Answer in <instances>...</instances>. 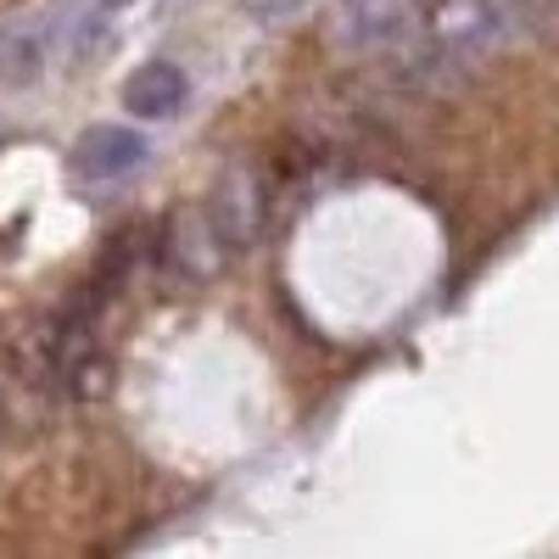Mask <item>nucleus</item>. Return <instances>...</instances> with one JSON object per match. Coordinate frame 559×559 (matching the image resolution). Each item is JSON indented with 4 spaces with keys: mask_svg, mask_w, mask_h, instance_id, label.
<instances>
[{
    "mask_svg": "<svg viewBox=\"0 0 559 559\" xmlns=\"http://www.w3.org/2000/svg\"><path fill=\"white\" fill-rule=\"evenodd\" d=\"M515 17H521L515 0H437V7L426 12V34L437 45V57L476 62V57L492 51V45L509 39Z\"/></svg>",
    "mask_w": 559,
    "mask_h": 559,
    "instance_id": "obj_1",
    "label": "nucleus"
},
{
    "mask_svg": "<svg viewBox=\"0 0 559 559\" xmlns=\"http://www.w3.org/2000/svg\"><path fill=\"white\" fill-rule=\"evenodd\" d=\"M336 34L358 51H403L426 34L419 0H336Z\"/></svg>",
    "mask_w": 559,
    "mask_h": 559,
    "instance_id": "obj_2",
    "label": "nucleus"
},
{
    "mask_svg": "<svg viewBox=\"0 0 559 559\" xmlns=\"http://www.w3.org/2000/svg\"><path fill=\"white\" fill-rule=\"evenodd\" d=\"M207 224H213V241L218 252H247L263 229V179L258 168L236 163L224 168L213 185V202H207Z\"/></svg>",
    "mask_w": 559,
    "mask_h": 559,
    "instance_id": "obj_3",
    "label": "nucleus"
},
{
    "mask_svg": "<svg viewBox=\"0 0 559 559\" xmlns=\"http://www.w3.org/2000/svg\"><path fill=\"white\" fill-rule=\"evenodd\" d=\"M140 163H146V140H140L134 129H123V123H96V129H84L79 146H73L79 179H96V185L123 179V174H134Z\"/></svg>",
    "mask_w": 559,
    "mask_h": 559,
    "instance_id": "obj_4",
    "label": "nucleus"
},
{
    "mask_svg": "<svg viewBox=\"0 0 559 559\" xmlns=\"http://www.w3.org/2000/svg\"><path fill=\"white\" fill-rule=\"evenodd\" d=\"M185 90L191 84H185V73L174 62H146L123 84V107L140 112V118H174L185 107Z\"/></svg>",
    "mask_w": 559,
    "mask_h": 559,
    "instance_id": "obj_5",
    "label": "nucleus"
},
{
    "mask_svg": "<svg viewBox=\"0 0 559 559\" xmlns=\"http://www.w3.org/2000/svg\"><path fill=\"white\" fill-rule=\"evenodd\" d=\"M123 7H129V0H62V12L51 17V28H45V34H51V39L68 34L73 51H90V45L107 34V23H112Z\"/></svg>",
    "mask_w": 559,
    "mask_h": 559,
    "instance_id": "obj_6",
    "label": "nucleus"
},
{
    "mask_svg": "<svg viewBox=\"0 0 559 559\" xmlns=\"http://www.w3.org/2000/svg\"><path fill=\"white\" fill-rule=\"evenodd\" d=\"M297 7H302V0H247V12H258V17H286Z\"/></svg>",
    "mask_w": 559,
    "mask_h": 559,
    "instance_id": "obj_7",
    "label": "nucleus"
},
{
    "mask_svg": "<svg viewBox=\"0 0 559 559\" xmlns=\"http://www.w3.org/2000/svg\"><path fill=\"white\" fill-rule=\"evenodd\" d=\"M0 437H7V403H0Z\"/></svg>",
    "mask_w": 559,
    "mask_h": 559,
    "instance_id": "obj_8",
    "label": "nucleus"
}]
</instances>
